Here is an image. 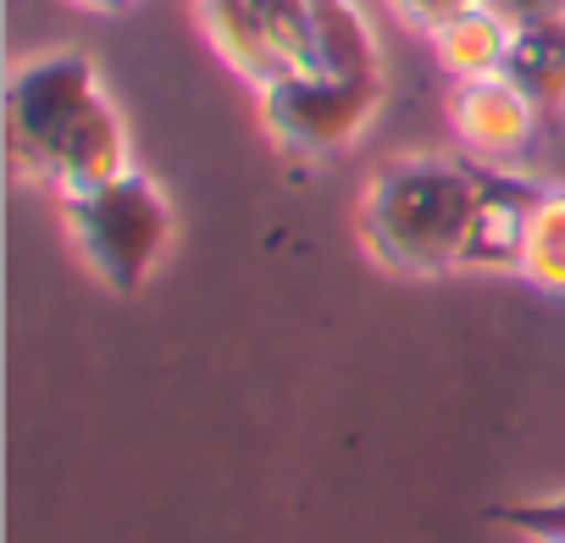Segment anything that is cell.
Segmentation results:
<instances>
[{
  "mask_svg": "<svg viewBox=\"0 0 565 543\" xmlns=\"http://www.w3.org/2000/svg\"><path fill=\"white\" fill-rule=\"evenodd\" d=\"M7 156L18 178L56 194L95 189L134 167L128 123L100 84V67L78 51L34 56L7 84Z\"/></svg>",
  "mask_w": 565,
  "mask_h": 543,
  "instance_id": "6da1fadb",
  "label": "cell"
},
{
  "mask_svg": "<svg viewBox=\"0 0 565 543\" xmlns=\"http://www.w3.org/2000/svg\"><path fill=\"white\" fill-rule=\"evenodd\" d=\"M488 167L466 156H399L361 194V244L399 278H444L466 266Z\"/></svg>",
  "mask_w": 565,
  "mask_h": 543,
  "instance_id": "7a4b0ae2",
  "label": "cell"
},
{
  "mask_svg": "<svg viewBox=\"0 0 565 543\" xmlns=\"http://www.w3.org/2000/svg\"><path fill=\"white\" fill-rule=\"evenodd\" d=\"M62 227H67L78 260L111 295H139L172 249L178 216H172L167 189L150 172L128 167L95 189L62 194Z\"/></svg>",
  "mask_w": 565,
  "mask_h": 543,
  "instance_id": "3957f363",
  "label": "cell"
},
{
  "mask_svg": "<svg viewBox=\"0 0 565 543\" xmlns=\"http://www.w3.org/2000/svg\"><path fill=\"white\" fill-rule=\"evenodd\" d=\"M383 106V78H339L322 67H300L282 73L260 89V123L277 139V150L306 156V161H328L339 150H350Z\"/></svg>",
  "mask_w": 565,
  "mask_h": 543,
  "instance_id": "277c9868",
  "label": "cell"
},
{
  "mask_svg": "<svg viewBox=\"0 0 565 543\" xmlns=\"http://www.w3.org/2000/svg\"><path fill=\"white\" fill-rule=\"evenodd\" d=\"M537 123H543V111L504 73L460 78L449 89V128L466 145V156L482 167H510L515 156H526L537 139Z\"/></svg>",
  "mask_w": 565,
  "mask_h": 543,
  "instance_id": "5b68a950",
  "label": "cell"
},
{
  "mask_svg": "<svg viewBox=\"0 0 565 543\" xmlns=\"http://www.w3.org/2000/svg\"><path fill=\"white\" fill-rule=\"evenodd\" d=\"M537 194H543V183H532V178H521L510 167H488L482 211H477L471 249H466L471 272H515L521 238H526V216H532Z\"/></svg>",
  "mask_w": 565,
  "mask_h": 543,
  "instance_id": "8992f818",
  "label": "cell"
},
{
  "mask_svg": "<svg viewBox=\"0 0 565 543\" xmlns=\"http://www.w3.org/2000/svg\"><path fill=\"white\" fill-rule=\"evenodd\" d=\"M194 18L211 40V51L238 73L249 78L255 89H266L271 78H282V62L260 29V12H255V0H194Z\"/></svg>",
  "mask_w": 565,
  "mask_h": 543,
  "instance_id": "52a82bcc",
  "label": "cell"
},
{
  "mask_svg": "<svg viewBox=\"0 0 565 543\" xmlns=\"http://www.w3.org/2000/svg\"><path fill=\"white\" fill-rule=\"evenodd\" d=\"M311 45H317L322 73L383 78V45L372 34V18L355 0H311Z\"/></svg>",
  "mask_w": 565,
  "mask_h": 543,
  "instance_id": "ba28073f",
  "label": "cell"
},
{
  "mask_svg": "<svg viewBox=\"0 0 565 543\" xmlns=\"http://www.w3.org/2000/svg\"><path fill=\"white\" fill-rule=\"evenodd\" d=\"M433 56H438V67L460 84V78H488V73H504V56H510V40H515V29L488 7H471V12H460V18H449V23H438L433 34Z\"/></svg>",
  "mask_w": 565,
  "mask_h": 543,
  "instance_id": "9c48e42d",
  "label": "cell"
},
{
  "mask_svg": "<svg viewBox=\"0 0 565 543\" xmlns=\"http://www.w3.org/2000/svg\"><path fill=\"white\" fill-rule=\"evenodd\" d=\"M504 78H510L543 117H559V111H565V18H559V23L515 29L510 56H504Z\"/></svg>",
  "mask_w": 565,
  "mask_h": 543,
  "instance_id": "30bf717a",
  "label": "cell"
},
{
  "mask_svg": "<svg viewBox=\"0 0 565 543\" xmlns=\"http://www.w3.org/2000/svg\"><path fill=\"white\" fill-rule=\"evenodd\" d=\"M515 278H526L543 295H565V189H543L537 194V205L526 216Z\"/></svg>",
  "mask_w": 565,
  "mask_h": 543,
  "instance_id": "8fae6325",
  "label": "cell"
},
{
  "mask_svg": "<svg viewBox=\"0 0 565 543\" xmlns=\"http://www.w3.org/2000/svg\"><path fill=\"white\" fill-rule=\"evenodd\" d=\"M260 29L282 62V73L317 67V45H311V0H255Z\"/></svg>",
  "mask_w": 565,
  "mask_h": 543,
  "instance_id": "7c38bea8",
  "label": "cell"
},
{
  "mask_svg": "<svg viewBox=\"0 0 565 543\" xmlns=\"http://www.w3.org/2000/svg\"><path fill=\"white\" fill-rule=\"evenodd\" d=\"M499 526H510V532H526L532 543L537 537H565V493H554V499H526V504H493L488 510Z\"/></svg>",
  "mask_w": 565,
  "mask_h": 543,
  "instance_id": "4fadbf2b",
  "label": "cell"
},
{
  "mask_svg": "<svg viewBox=\"0 0 565 543\" xmlns=\"http://www.w3.org/2000/svg\"><path fill=\"white\" fill-rule=\"evenodd\" d=\"M388 7L411 23V29H422V34H433L438 23H449V18H460V12H471V7H482V0H388Z\"/></svg>",
  "mask_w": 565,
  "mask_h": 543,
  "instance_id": "5bb4252c",
  "label": "cell"
},
{
  "mask_svg": "<svg viewBox=\"0 0 565 543\" xmlns=\"http://www.w3.org/2000/svg\"><path fill=\"white\" fill-rule=\"evenodd\" d=\"M488 7L510 29H532V23H559L565 18V0H488Z\"/></svg>",
  "mask_w": 565,
  "mask_h": 543,
  "instance_id": "9a60e30c",
  "label": "cell"
},
{
  "mask_svg": "<svg viewBox=\"0 0 565 543\" xmlns=\"http://www.w3.org/2000/svg\"><path fill=\"white\" fill-rule=\"evenodd\" d=\"M73 7H84V12H128L134 0H73Z\"/></svg>",
  "mask_w": 565,
  "mask_h": 543,
  "instance_id": "2e32d148",
  "label": "cell"
},
{
  "mask_svg": "<svg viewBox=\"0 0 565 543\" xmlns=\"http://www.w3.org/2000/svg\"><path fill=\"white\" fill-rule=\"evenodd\" d=\"M537 543H565V537H537Z\"/></svg>",
  "mask_w": 565,
  "mask_h": 543,
  "instance_id": "e0dca14e",
  "label": "cell"
}]
</instances>
